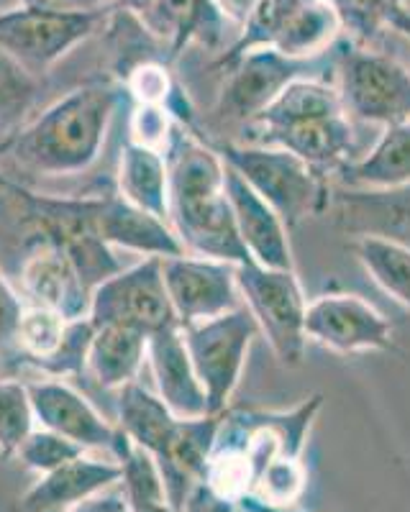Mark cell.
Instances as JSON below:
<instances>
[{"label": "cell", "instance_id": "obj_1", "mask_svg": "<svg viewBox=\"0 0 410 512\" xmlns=\"http://www.w3.org/2000/svg\"><path fill=\"white\" fill-rule=\"evenodd\" d=\"M164 157L170 175L167 223L185 254L218 259L236 267L252 262L241 244L226 198V164L221 154L175 128Z\"/></svg>", "mask_w": 410, "mask_h": 512}, {"label": "cell", "instance_id": "obj_2", "mask_svg": "<svg viewBox=\"0 0 410 512\" xmlns=\"http://www.w3.org/2000/svg\"><path fill=\"white\" fill-rule=\"evenodd\" d=\"M118 95L111 88H80L57 100L13 139V157L44 175H75L98 157Z\"/></svg>", "mask_w": 410, "mask_h": 512}, {"label": "cell", "instance_id": "obj_3", "mask_svg": "<svg viewBox=\"0 0 410 512\" xmlns=\"http://www.w3.org/2000/svg\"><path fill=\"white\" fill-rule=\"evenodd\" d=\"M218 154L226 167L234 169L246 185L280 213L287 228L326 213L331 198L326 177L287 149L246 141V144L221 146Z\"/></svg>", "mask_w": 410, "mask_h": 512}, {"label": "cell", "instance_id": "obj_4", "mask_svg": "<svg viewBox=\"0 0 410 512\" xmlns=\"http://www.w3.org/2000/svg\"><path fill=\"white\" fill-rule=\"evenodd\" d=\"M236 285L259 333L285 367H300L305 354V310L308 297L295 269H270L257 262L236 267Z\"/></svg>", "mask_w": 410, "mask_h": 512}, {"label": "cell", "instance_id": "obj_5", "mask_svg": "<svg viewBox=\"0 0 410 512\" xmlns=\"http://www.w3.org/2000/svg\"><path fill=\"white\" fill-rule=\"evenodd\" d=\"M180 328L195 374L208 397V410L211 415H223L244 372L254 338L259 336L257 320L246 305H241L218 318Z\"/></svg>", "mask_w": 410, "mask_h": 512}, {"label": "cell", "instance_id": "obj_6", "mask_svg": "<svg viewBox=\"0 0 410 512\" xmlns=\"http://www.w3.org/2000/svg\"><path fill=\"white\" fill-rule=\"evenodd\" d=\"M336 90L349 118L382 128L410 121V70L387 54L349 49L341 57Z\"/></svg>", "mask_w": 410, "mask_h": 512}, {"label": "cell", "instance_id": "obj_7", "mask_svg": "<svg viewBox=\"0 0 410 512\" xmlns=\"http://www.w3.org/2000/svg\"><path fill=\"white\" fill-rule=\"evenodd\" d=\"M88 318L93 326H126L152 336L164 328L180 326L164 287L162 259L147 256L136 267L121 269L100 282L90 295Z\"/></svg>", "mask_w": 410, "mask_h": 512}, {"label": "cell", "instance_id": "obj_8", "mask_svg": "<svg viewBox=\"0 0 410 512\" xmlns=\"http://www.w3.org/2000/svg\"><path fill=\"white\" fill-rule=\"evenodd\" d=\"M103 18L106 11H41L21 6L0 13V49L36 75L57 64L80 41L90 39Z\"/></svg>", "mask_w": 410, "mask_h": 512}, {"label": "cell", "instance_id": "obj_9", "mask_svg": "<svg viewBox=\"0 0 410 512\" xmlns=\"http://www.w3.org/2000/svg\"><path fill=\"white\" fill-rule=\"evenodd\" d=\"M305 338L336 354H367L393 349V326L364 297L326 292L308 303Z\"/></svg>", "mask_w": 410, "mask_h": 512}, {"label": "cell", "instance_id": "obj_10", "mask_svg": "<svg viewBox=\"0 0 410 512\" xmlns=\"http://www.w3.org/2000/svg\"><path fill=\"white\" fill-rule=\"evenodd\" d=\"M162 274L180 326H193L241 308L236 264L180 254L162 259Z\"/></svg>", "mask_w": 410, "mask_h": 512}, {"label": "cell", "instance_id": "obj_11", "mask_svg": "<svg viewBox=\"0 0 410 512\" xmlns=\"http://www.w3.org/2000/svg\"><path fill=\"white\" fill-rule=\"evenodd\" d=\"M313 59H290L272 47L244 52L226 67V85L218 98V116L252 123L259 113L298 77H305Z\"/></svg>", "mask_w": 410, "mask_h": 512}, {"label": "cell", "instance_id": "obj_12", "mask_svg": "<svg viewBox=\"0 0 410 512\" xmlns=\"http://www.w3.org/2000/svg\"><path fill=\"white\" fill-rule=\"evenodd\" d=\"M326 213L346 236L382 239L410 249V182L400 187H336Z\"/></svg>", "mask_w": 410, "mask_h": 512}, {"label": "cell", "instance_id": "obj_13", "mask_svg": "<svg viewBox=\"0 0 410 512\" xmlns=\"http://www.w3.org/2000/svg\"><path fill=\"white\" fill-rule=\"evenodd\" d=\"M29 387L31 408L41 428L65 436L67 441L77 443L85 451H106L116 456L121 446V431L103 420V415L90 405L70 384L54 379L26 384Z\"/></svg>", "mask_w": 410, "mask_h": 512}, {"label": "cell", "instance_id": "obj_14", "mask_svg": "<svg viewBox=\"0 0 410 512\" xmlns=\"http://www.w3.org/2000/svg\"><path fill=\"white\" fill-rule=\"evenodd\" d=\"M226 198H229L231 213H234L241 244L249 251V259L270 269H295L293 246L287 239V231H290L287 223L231 167H226Z\"/></svg>", "mask_w": 410, "mask_h": 512}, {"label": "cell", "instance_id": "obj_15", "mask_svg": "<svg viewBox=\"0 0 410 512\" xmlns=\"http://www.w3.org/2000/svg\"><path fill=\"white\" fill-rule=\"evenodd\" d=\"M147 361L152 367L159 400L180 420L211 415L203 384L195 374L182 328L172 326L147 338Z\"/></svg>", "mask_w": 410, "mask_h": 512}, {"label": "cell", "instance_id": "obj_16", "mask_svg": "<svg viewBox=\"0 0 410 512\" xmlns=\"http://www.w3.org/2000/svg\"><path fill=\"white\" fill-rule=\"evenodd\" d=\"M88 208L95 231L108 246H121V249L157 256V259L185 254L170 223L136 208L121 195L88 200Z\"/></svg>", "mask_w": 410, "mask_h": 512}, {"label": "cell", "instance_id": "obj_17", "mask_svg": "<svg viewBox=\"0 0 410 512\" xmlns=\"http://www.w3.org/2000/svg\"><path fill=\"white\" fill-rule=\"evenodd\" d=\"M121 482V461L116 456L95 459L88 451L67 461L54 472L41 474L39 482L26 492L24 507L31 512H49L72 507L82 500L100 495Z\"/></svg>", "mask_w": 410, "mask_h": 512}, {"label": "cell", "instance_id": "obj_18", "mask_svg": "<svg viewBox=\"0 0 410 512\" xmlns=\"http://www.w3.org/2000/svg\"><path fill=\"white\" fill-rule=\"evenodd\" d=\"M249 144L287 149L290 154L303 159L305 164H311L321 175H328V169L339 172L344 164L354 162V128L346 113L272 131V134L259 136Z\"/></svg>", "mask_w": 410, "mask_h": 512}, {"label": "cell", "instance_id": "obj_19", "mask_svg": "<svg viewBox=\"0 0 410 512\" xmlns=\"http://www.w3.org/2000/svg\"><path fill=\"white\" fill-rule=\"evenodd\" d=\"M24 287L34 305H44L67 320L85 318L90 308V292L77 277L67 254L57 246L41 241L39 249L24 264Z\"/></svg>", "mask_w": 410, "mask_h": 512}, {"label": "cell", "instance_id": "obj_20", "mask_svg": "<svg viewBox=\"0 0 410 512\" xmlns=\"http://www.w3.org/2000/svg\"><path fill=\"white\" fill-rule=\"evenodd\" d=\"M339 113H344V105H341L339 90L334 85L313 80V77H298L244 128L252 131L249 141H254L264 134H272V131L300 126V123L308 121H321V118L339 116Z\"/></svg>", "mask_w": 410, "mask_h": 512}, {"label": "cell", "instance_id": "obj_21", "mask_svg": "<svg viewBox=\"0 0 410 512\" xmlns=\"http://www.w3.org/2000/svg\"><path fill=\"white\" fill-rule=\"evenodd\" d=\"M118 431L129 438L134 446L144 448L147 454L154 456L157 464H162L170 454V446L175 441L180 418L172 415V410L152 395L149 390L139 387L136 382L121 387L118 397Z\"/></svg>", "mask_w": 410, "mask_h": 512}, {"label": "cell", "instance_id": "obj_22", "mask_svg": "<svg viewBox=\"0 0 410 512\" xmlns=\"http://www.w3.org/2000/svg\"><path fill=\"white\" fill-rule=\"evenodd\" d=\"M147 359V336L126 326H95L85 369L108 390L131 384Z\"/></svg>", "mask_w": 410, "mask_h": 512}, {"label": "cell", "instance_id": "obj_23", "mask_svg": "<svg viewBox=\"0 0 410 512\" xmlns=\"http://www.w3.org/2000/svg\"><path fill=\"white\" fill-rule=\"evenodd\" d=\"M346 187H400L410 182V121L382 128L364 157L339 169Z\"/></svg>", "mask_w": 410, "mask_h": 512}, {"label": "cell", "instance_id": "obj_24", "mask_svg": "<svg viewBox=\"0 0 410 512\" xmlns=\"http://www.w3.org/2000/svg\"><path fill=\"white\" fill-rule=\"evenodd\" d=\"M167 157L147 146L126 141L118 167V195L136 208L167 221Z\"/></svg>", "mask_w": 410, "mask_h": 512}, {"label": "cell", "instance_id": "obj_25", "mask_svg": "<svg viewBox=\"0 0 410 512\" xmlns=\"http://www.w3.org/2000/svg\"><path fill=\"white\" fill-rule=\"evenodd\" d=\"M116 459L121 461V484L126 512H177L152 454H147L144 448L134 446L129 438L123 436L121 446L116 451Z\"/></svg>", "mask_w": 410, "mask_h": 512}, {"label": "cell", "instance_id": "obj_26", "mask_svg": "<svg viewBox=\"0 0 410 512\" xmlns=\"http://www.w3.org/2000/svg\"><path fill=\"white\" fill-rule=\"evenodd\" d=\"M341 31L339 16L328 0H313L290 18L272 49L290 59H316L328 52Z\"/></svg>", "mask_w": 410, "mask_h": 512}, {"label": "cell", "instance_id": "obj_27", "mask_svg": "<svg viewBox=\"0 0 410 512\" xmlns=\"http://www.w3.org/2000/svg\"><path fill=\"white\" fill-rule=\"evenodd\" d=\"M354 254L364 272L393 297L395 303L410 310V249L382 239H357Z\"/></svg>", "mask_w": 410, "mask_h": 512}, {"label": "cell", "instance_id": "obj_28", "mask_svg": "<svg viewBox=\"0 0 410 512\" xmlns=\"http://www.w3.org/2000/svg\"><path fill=\"white\" fill-rule=\"evenodd\" d=\"M308 3H313V0H257L249 16L244 18V24H241L239 39L221 57V67L234 62L244 52H252V49L259 47H272L277 36L282 34V29L290 24V18L300 8L308 6Z\"/></svg>", "mask_w": 410, "mask_h": 512}, {"label": "cell", "instance_id": "obj_29", "mask_svg": "<svg viewBox=\"0 0 410 512\" xmlns=\"http://www.w3.org/2000/svg\"><path fill=\"white\" fill-rule=\"evenodd\" d=\"M34 423L29 387L13 379H0V454L16 456L21 443L34 431Z\"/></svg>", "mask_w": 410, "mask_h": 512}, {"label": "cell", "instance_id": "obj_30", "mask_svg": "<svg viewBox=\"0 0 410 512\" xmlns=\"http://www.w3.org/2000/svg\"><path fill=\"white\" fill-rule=\"evenodd\" d=\"M67 323L70 320L62 313H57V310L44 308V305H29L21 313V320H18V344L24 346V351L31 359L41 364V361H47L59 349L62 338H65Z\"/></svg>", "mask_w": 410, "mask_h": 512}, {"label": "cell", "instance_id": "obj_31", "mask_svg": "<svg viewBox=\"0 0 410 512\" xmlns=\"http://www.w3.org/2000/svg\"><path fill=\"white\" fill-rule=\"evenodd\" d=\"M328 6L336 11L346 34H352L359 44H369L390 26V18L405 6V0H328Z\"/></svg>", "mask_w": 410, "mask_h": 512}, {"label": "cell", "instance_id": "obj_32", "mask_svg": "<svg viewBox=\"0 0 410 512\" xmlns=\"http://www.w3.org/2000/svg\"><path fill=\"white\" fill-rule=\"evenodd\" d=\"M305 482H308V472H305L303 459L282 456L259 474L252 495L264 502H275V505H295V500L303 495Z\"/></svg>", "mask_w": 410, "mask_h": 512}, {"label": "cell", "instance_id": "obj_33", "mask_svg": "<svg viewBox=\"0 0 410 512\" xmlns=\"http://www.w3.org/2000/svg\"><path fill=\"white\" fill-rule=\"evenodd\" d=\"M82 454H85V448L67 441V438L59 436V433L47 431V428H34L31 436L26 438V441L21 443V448L16 451L18 459L39 474L54 472V469L65 466L67 461L77 459V456Z\"/></svg>", "mask_w": 410, "mask_h": 512}, {"label": "cell", "instance_id": "obj_34", "mask_svg": "<svg viewBox=\"0 0 410 512\" xmlns=\"http://www.w3.org/2000/svg\"><path fill=\"white\" fill-rule=\"evenodd\" d=\"M34 75L0 49V126L16 121L34 100Z\"/></svg>", "mask_w": 410, "mask_h": 512}, {"label": "cell", "instance_id": "obj_35", "mask_svg": "<svg viewBox=\"0 0 410 512\" xmlns=\"http://www.w3.org/2000/svg\"><path fill=\"white\" fill-rule=\"evenodd\" d=\"M167 105H136L134 116H131V139L134 144L147 146L154 152H167L172 134H175V121Z\"/></svg>", "mask_w": 410, "mask_h": 512}, {"label": "cell", "instance_id": "obj_36", "mask_svg": "<svg viewBox=\"0 0 410 512\" xmlns=\"http://www.w3.org/2000/svg\"><path fill=\"white\" fill-rule=\"evenodd\" d=\"M126 85H129V93L134 95L136 103L147 105H167L177 90L167 70H164L162 64L154 62H144L134 67Z\"/></svg>", "mask_w": 410, "mask_h": 512}, {"label": "cell", "instance_id": "obj_37", "mask_svg": "<svg viewBox=\"0 0 410 512\" xmlns=\"http://www.w3.org/2000/svg\"><path fill=\"white\" fill-rule=\"evenodd\" d=\"M24 308L26 305L21 303V297L11 290L6 277L0 274V346H6L8 341L16 338L18 320H21Z\"/></svg>", "mask_w": 410, "mask_h": 512}, {"label": "cell", "instance_id": "obj_38", "mask_svg": "<svg viewBox=\"0 0 410 512\" xmlns=\"http://www.w3.org/2000/svg\"><path fill=\"white\" fill-rule=\"evenodd\" d=\"M111 0H21L26 8L41 11H106Z\"/></svg>", "mask_w": 410, "mask_h": 512}, {"label": "cell", "instance_id": "obj_39", "mask_svg": "<svg viewBox=\"0 0 410 512\" xmlns=\"http://www.w3.org/2000/svg\"><path fill=\"white\" fill-rule=\"evenodd\" d=\"M70 512H126V500H123V495H116V492L106 489V492H100V495L90 497V500L72 505Z\"/></svg>", "mask_w": 410, "mask_h": 512}, {"label": "cell", "instance_id": "obj_40", "mask_svg": "<svg viewBox=\"0 0 410 512\" xmlns=\"http://www.w3.org/2000/svg\"><path fill=\"white\" fill-rule=\"evenodd\" d=\"M236 510L239 512H303L295 510L293 505H275V502H264L254 495H244L236 502Z\"/></svg>", "mask_w": 410, "mask_h": 512}, {"label": "cell", "instance_id": "obj_41", "mask_svg": "<svg viewBox=\"0 0 410 512\" xmlns=\"http://www.w3.org/2000/svg\"><path fill=\"white\" fill-rule=\"evenodd\" d=\"M254 3H257V0H216V6L221 8L223 16L241 21V24H244V18L249 16V11L254 8Z\"/></svg>", "mask_w": 410, "mask_h": 512}, {"label": "cell", "instance_id": "obj_42", "mask_svg": "<svg viewBox=\"0 0 410 512\" xmlns=\"http://www.w3.org/2000/svg\"><path fill=\"white\" fill-rule=\"evenodd\" d=\"M390 26H393L395 31H400L405 39H410V8L400 6L398 11L393 13V18H390Z\"/></svg>", "mask_w": 410, "mask_h": 512}, {"label": "cell", "instance_id": "obj_43", "mask_svg": "<svg viewBox=\"0 0 410 512\" xmlns=\"http://www.w3.org/2000/svg\"><path fill=\"white\" fill-rule=\"evenodd\" d=\"M118 3H121V6L126 8V11L131 13V16L144 18L149 11H152L157 0H118Z\"/></svg>", "mask_w": 410, "mask_h": 512}, {"label": "cell", "instance_id": "obj_44", "mask_svg": "<svg viewBox=\"0 0 410 512\" xmlns=\"http://www.w3.org/2000/svg\"><path fill=\"white\" fill-rule=\"evenodd\" d=\"M408 3H410V0H408Z\"/></svg>", "mask_w": 410, "mask_h": 512}]
</instances>
